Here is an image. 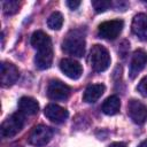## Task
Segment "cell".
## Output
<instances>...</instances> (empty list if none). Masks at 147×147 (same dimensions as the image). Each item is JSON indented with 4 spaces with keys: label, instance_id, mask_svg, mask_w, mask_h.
<instances>
[{
    "label": "cell",
    "instance_id": "11",
    "mask_svg": "<svg viewBox=\"0 0 147 147\" xmlns=\"http://www.w3.org/2000/svg\"><path fill=\"white\" fill-rule=\"evenodd\" d=\"M147 64V53L144 49H137L131 59L130 62V70H129V75L130 78H136V76L145 68V65Z\"/></svg>",
    "mask_w": 147,
    "mask_h": 147
},
{
    "label": "cell",
    "instance_id": "4",
    "mask_svg": "<svg viewBox=\"0 0 147 147\" xmlns=\"http://www.w3.org/2000/svg\"><path fill=\"white\" fill-rule=\"evenodd\" d=\"M24 126V116L21 111L11 114L9 117H7L0 127V133L2 138H13L16 136L22 127Z\"/></svg>",
    "mask_w": 147,
    "mask_h": 147
},
{
    "label": "cell",
    "instance_id": "22",
    "mask_svg": "<svg viewBox=\"0 0 147 147\" xmlns=\"http://www.w3.org/2000/svg\"><path fill=\"white\" fill-rule=\"evenodd\" d=\"M108 147H126V145L124 144V142H113V144H110Z\"/></svg>",
    "mask_w": 147,
    "mask_h": 147
},
{
    "label": "cell",
    "instance_id": "1",
    "mask_svg": "<svg viewBox=\"0 0 147 147\" xmlns=\"http://www.w3.org/2000/svg\"><path fill=\"white\" fill-rule=\"evenodd\" d=\"M30 42L37 49L34 56V64L38 69L45 70L52 65L53 62V47L51 38L44 31H34L31 36Z\"/></svg>",
    "mask_w": 147,
    "mask_h": 147
},
{
    "label": "cell",
    "instance_id": "10",
    "mask_svg": "<svg viewBox=\"0 0 147 147\" xmlns=\"http://www.w3.org/2000/svg\"><path fill=\"white\" fill-rule=\"evenodd\" d=\"M61 71L71 79H78L83 74V68L79 62L74 59H62L60 61Z\"/></svg>",
    "mask_w": 147,
    "mask_h": 147
},
{
    "label": "cell",
    "instance_id": "2",
    "mask_svg": "<svg viewBox=\"0 0 147 147\" xmlns=\"http://www.w3.org/2000/svg\"><path fill=\"white\" fill-rule=\"evenodd\" d=\"M85 37L80 30H71L62 41V51L69 55L82 57L85 53Z\"/></svg>",
    "mask_w": 147,
    "mask_h": 147
},
{
    "label": "cell",
    "instance_id": "17",
    "mask_svg": "<svg viewBox=\"0 0 147 147\" xmlns=\"http://www.w3.org/2000/svg\"><path fill=\"white\" fill-rule=\"evenodd\" d=\"M47 25L52 30H60L63 25V15L60 11H54L47 20Z\"/></svg>",
    "mask_w": 147,
    "mask_h": 147
},
{
    "label": "cell",
    "instance_id": "8",
    "mask_svg": "<svg viewBox=\"0 0 147 147\" xmlns=\"http://www.w3.org/2000/svg\"><path fill=\"white\" fill-rule=\"evenodd\" d=\"M127 115L136 124H144L147 122V106L139 100L132 99L127 105Z\"/></svg>",
    "mask_w": 147,
    "mask_h": 147
},
{
    "label": "cell",
    "instance_id": "21",
    "mask_svg": "<svg viewBox=\"0 0 147 147\" xmlns=\"http://www.w3.org/2000/svg\"><path fill=\"white\" fill-rule=\"evenodd\" d=\"M67 6H68L70 9L75 10V9H77V8L80 6V1H71V0H69V1H67Z\"/></svg>",
    "mask_w": 147,
    "mask_h": 147
},
{
    "label": "cell",
    "instance_id": "16",
    "mask_svg": "<svg viewBox=\"0 0 147 147\" xmlns=\"http://www.w3.org/2000/svg\"><path fill=\"white\" fill-rule=\"evenodd\" d=\"M119 108H121V100L117 95H110L108 96L102 106H101V109L102 111L106 114V115H116L118 111H119Z\"/></svg>",
    "mask_w": 147,
    "mask_h": 147
},
{
    "label": "cell",
    "instance_id": "19",
    "mask_svg": "<svg viewBox=\"0 0 147 147\" xmlns=\"http://www.w3.org/2000/svg\"><path fill=\"white\" fill-rule=\"evenodd\" d=\"M111 5L113 3L109 0H94V1H92V6L96 13L106 11L107 9H109L111 7Z\"/></svg>",
    "mask_w": 147,
    "mask_h": 147
},
{
    "label": "cell",
    "instance_id": "14",
    "mask_svg": "<svg viewBox=\"0 0 147 147\" xmlns=\"http://www.w3.org/2000/svg\"><path fill=\"white\" fill-rule=\"evenodd\" d=\"M106 86L103 84H92L88 85L83 94V100L86 103H94L103 94Z\"/></svg>",
    "mask_w": 147,
    "mask_h": 147
},
{
    "label": "cell",
    "instance_id": "3",
    "mask_svg": "<svg viewBox=\"0 0 147 147\" xmlns=\"http://www.w3.org/2000/svg\"><path fill=\"white\" fill-rule=\"evenodd\" d=\"M90 64L96 72L107 70L110 65V55L108 49L102 45H94L90 52Z\"/></svg>",
    "mask_w": 147,
    "mask_h": 147
},
{
    "label": "cell",
    "instance_id": "5",
    "mask_svg": "<svg viewBox=\"0 0 147 147\" xmlns=\"http://www.w3.org/2000/svg\"><path fill=\"white\" fill-rule=\"evenodd\" d=\"M53 137V130L46 125H36L29 133L28 142L32 146H45L47 145Z\"/></svg>",
    "mask_w": 147,
    "mask_h": 147
},
{
    "label": "cell",
    "instance_id": "23",
    "mask_svg": "<svg viewBox=\"0 0 147 147\" xmlns=\"http://www.w3.org/2000/svg\"><path fill=\"white\" fill-rule=\"evenodd\" d=\"M138 147H147V140H144V141H141V142L138 145Z\"/></svg>",
    "mask_w": 147,
    "mask_h": 147
},
{
    "label": "cell",
    "instance_id": "7",
    "mask_svg": "<svg viewBox=\"0 0 147 147\" xmlns=\"http://www.w3.org/2000/svg\"><path fill=\"white\" fill-rule=\"evenodd\" d=\"M71 88L59 79H53L49 82L47 87V95L49 99L55 101H64L69 98Z\"/></svg>",
    "mask_w": 147,
    "mask_h": 147
},
{
    "label": "cell",
    "instance_id": "20",
    "mask_svg": "<svg viewBox=\"0 0 147 147\" xmlns=\"http://www.w3.org/2000/svg\"><path fill=\"white\" fill-rule=\"evenodd\" d=\"M137 90H138V92L142 96H146L147 98V75L139 82V84L137 86Z\"/></svg>",
    "mask_w": 147,
    "mask_h": 147
},
{
    "label": "cell",
    "instance_id": "9",
    "mask_svg": "<svg viewBox=\"0 0 147 147\" xmlns=\"http://www.w3.org/2000/svg\"><path fill=\"white\" fill-rule=\"evenodd\" d=\"M20 77V71L15 64L3 61L1 63V85L3 87L10 86L17 82Z\"/></svg>",
    "mask_w": 147,
    "mask_h": 147
},
{
    "label": "cell",
    "instance_id": "18",
    "mask_svg": "<svg viewBox=\"0 0 147 147\" xmlns=\"http://www.w3.org/2000/svg\"><path fill=\"white\" fill-rule=\"evenodd\" d=\"M1 6H2V11H3L5 15H14L20 9V2L18 1H14V0L2 1Z\"/></svg>",
    "mask_w": 147,
    "mask_h": 147
},
{
    "label": "cell",
    "instance_id": "13",
    "mask_svg": "<svg viewBox=\"0 0 147 147\" xmlns=\"http://www.w3.org/2000/svg\"><path fill=\"white\" fill-rule=\"evenodd\" d=\"M132 32L140 39L147 40V14L140 13L133 17L132 21Z\"/></svg>",
    "mask_w": 147,
    "mask_h": 147
},
{
    "label": "cell",
    "instance_id": "12",
    "mask_svg": "<svg viewBox=\"0 0 147 147\" xmlns=\"http://www.w3.org/2000/svg\"><path fill=\"white\" fill-rule=\"evenodd\" d=\"M44 114L49 121H52L56 124L63 123L69 116V113L67 109H64L63 107L55 105V103H49L48 106H46Z\"/></svg>",
    "mask_w": 147,
    "mask_h": 147
},
{
    "label": "cell",
    "instance_id": "6",
    "mask_svg": "<svg viewBox=\"0 0 147 147\" xmlns=\"http://www.w3.org/2000/svg\"><path fill=\"white\" fill-rule=\"evenodd\" d=\"M123 26H124V22L122 20L106 21L98 26V36L102 39L114 40L121 34Z\"/></svg>",
    "mask_w": 147,
    "mask_h": 147
},
{
    "label": "cell",
    "instance_id": "15",
    "mask_svg": "<svg viewBox=\"0 0 147 147\" xmlns=\"http://www.w3.org/2000/svg\"><path fill=\"white\" fill-rule=\"evenodd\" d=\"M18 109L24 115H36L39 110V105L33 98L22 96L18 101Z\"/></svg>",
    "mask_w": 147,
    "mask_h": 147
}]
</instances>
